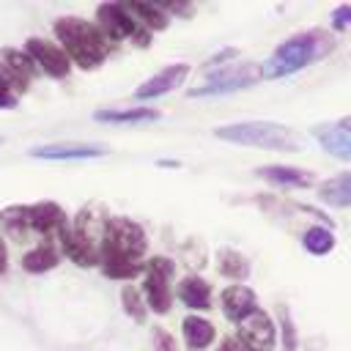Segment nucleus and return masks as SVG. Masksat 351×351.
Masks as SVG:
<instances>
[{"label": "nucleus", "instance_id": "nucleus-18", "mask_svg": "<svg viewBox=\"0 0 351 351\" xmlns=\"http://www.w3.org/2000/svg\"><path fill=\"white\" fill-rule=\"evenodd\" d=\"M178 299L189 307V310H208L211 307V288L206 280L189 274L178 282Z\"/></svg>", "mask_w": 351, "mask_h": 351}, {"label": "nucleus", "instance_id": "nucleus-16", "mask_svg": "<svg viewBox=\"0 0 351 351\" xmlns=\"http://www.w3.org/2000/svg\"><path fill=\"white\" fill-rule=\"evenodd\" d=\"M258 178L269 181V184H280V186H313V173L302 170V167H291V165H263L255 170Z\"/></svg>", "mask_w": 351, "mask_h": 351}, {"label": "nucleus", "instance_id": "nucleus-28", "mask_svg": "<svg viewBox=\"0 0 351 351\" xmlns=\"http://www.w3.org/2000/svg\"><path fill=\"white\" fill-rule=\"evenodd\" d=\"M351 25V5H337L332 11V27L335 30H346Z\"/></svg>", "mask_w": 351, "mask_h": 351}, {"label": "nucleus", "instance_id": "nucleus-25", "mask_svg": "<svg viewBox=\"0 0 351 351\" xmlns=\"http://www.w3.org/2000/svg\"><path fill=\"white\" fill-rule=\"evenodd\" d=\"M302 247L310 252V255H329L335 250V233L329 228H321V225H313L302 233Z\"/></svg>", "mask_w": 351, "mask_h": 351}, {"label": "nucleus", "instance_id": "nucleus-33", "mask_svg": "<svg viewBox=\"0 0 351 351\" xmlns=\"http://www.w3.org/2000/svg\"><path fill=\"white\" fill-rule=\"evenodd\" d=\"M8 269V250H5V241H3V236H0V274Z\"/></svg>", "mask_w": 351, "mask_h": 351}, {"label": "nucleus", "instance_id": "nucleus-21", "mask_svg": "<svg viewBox=\"0 0 351 351\" xmlns=\"http://www.w3.org/2000/svg\"><path fill=\"white\" fill-rule=\"evenodd\" d=\"M159 112L151 107H129V110H99L93 112V121L101 123H148L156 121Z\"/></svg>", "mask_w": 351, "mask_h": 351}, {"label": "nucleus", "instance_id": "nucleus-17", "mask_svg": "<svg viewBox=\"0 0 351 351\" xmlns=\"http://www.w3.org/2000/svg\"><path fill=\"white\" fill-rule=\"evenodd\" d=\"M60 261V250L55 244V239H44L41 244H36L30 252H25L22 258V269L30 274H44L49 269H55Z\"/></svg>", "mask_w": 351, "mask_h": 351}, {"label": "nucleus", "instance_id": "nucleus-7", "mask_svg": "<svg viewBox=\"0 0 351 351\" xmlns=\"http://www.w3.org/2000/svg\"><path fill=\"white\" fill-rule=\"evenodd\" d=\"M96 19H99V30L107 41H121V38H134L137 47H148V30L126 11V5L121 3H104L96 8Z\"/></svg>", "mask_w": 351, "mask_h": 351}, {"label": "nucleus", "instance_id": "nucleus-19", "mask_svg": "<svg viewBox=\"0 0 351 351\" xmlns=\"http://www.w3.org/2000/svg\"><path fill=\"white\" fill-rule=\"evenodd\" d=\"M181 329H184V340H186V346H189V348H195V351H200V348L211 346V343H214V337H217L214 324H211V321H206V318H200V315H186Z\"/></svg>", "mask_w": 351, "mask_h": 351}, {"label": "nucleus", "instance_id": "nucleus-5", "mask_svg": "<svg viewBox=\"0 0 351 351\" xmlns=\"http://www.w3.org/2000/svg\"><path fill=\"white\" fill-rule=\"evenodd\" d=\"M219 140L236 143V145H252V148H266V151H299L302 140L282 123L271 121H241V123H228L214 129Z\"/></svg>", "mask_w": 351, "mask_h": 351}, {"label": "nucleus", "instance_id": "nucleus-24", "mask_svg": "<svg viewBox=\"0 0 351 351\" xmlns=\"http://www.w3.org/2000/svg\"><path fill=\"white\" fill-rule=\"evenodd\" d=\"M217 269H219V274H225V277H230L236 282L250 277V261L241 252L230 250V247H222L217 252Z\"/></svg>", "mask_w": 351, "mask_h": 351}, {"label": "nucleus", "instance_id": "nucleus-20", "mask_svg": "<svg viewBox=\"0 0 351 351\" xmlns=\"http://www.w3.org/2000/svg\"><path fill=\"white\" fill-rule=\"evenodd\" d=\"M318 200L326 206H351V173L332 176L318 186Z\"/></svg>", "mask_w": 351, "mask_h": 351}, {"label": "nucleus", "instance_id": "nucleus-31", "mask_svg": "<svg viewBox=\"0 0 351 351\" xmlns=\"http://www.w3.org/2000/svg\"><path fill=\"white\" fill-rule=\"evenodd\" d=\"M236 55H239V52H236V49H230V47H228V49H219V52H217L206 66H222V63H230Z\"/></svg>", "mask_w": 351, "mask_h": 351}, {"label": "nucleus", "instance_id": "nucleus-14", "mask_svg": "<svg viewBox=\"0 0 351 351\" xmlns=\"http://www.w3.org/2000/svg\"><path fill=\"white\" fill-rule=\"evenodd\" d=\"M104 151H107L104 145H93V143H52V145L33 148L30 156L66 162V159H93V156H101Z\"/></svg>", "mask_w": 351, "mask_h": 351}, {"label": "nucleus", "instance_id": "nucleus-9", "mask_svg": "<svg viewBox=\"0 0 351 351\" xmlns=\"http://www.w3.org/2000/svg\"><path fill=\"white\" fill-rule=\"evenodd\" d=\"M239 343L247 351H271L277 343V326L274 321L258 307L250 318L239 324Z\"/></svg>", "mask_w": 351, "mask_h": 351}, {"label": "nucleus", "instance_id": "nucleus-32", "mask_svg": "<svg viewBox=\"0 0 351 351\" xmlns=\"http://www.w3.org/2000/svg\"><path fill=\"white\" fill-rule=\"evenodd\" d=\"M219 351H247L239 340H233V337H228V340H222V346H219Z\"/></svg>", "mask_w": 351, "mask_h": 351}, {"label": "nucleus", "instance_id": "nucleus-30", "mask_svg": "<svg viewBox=\"0 0 351 351\" xmlns=\"http://www.w3.org/2000/svg\"><path fill=\"white\" fill-rule=\"evenodd\" d=\"M16 104V96H14V90H11V85L3 80V74H0V107H14Z\"/></svg>", "mask_w": 351, "mask_h": 351}, {"label": "nucleus", "instance_id": "nucleus-6", "mask_svg": "<svg viewBox=\"0 0 351 351\" xmlns=\"http://www.w3.org/2000/svg\"><path fill=\"white\" fill-rule=\"evenodd\" d=\"M261 77V66L258 63H225L214 71L206 74V80L189 90V96H219V93H233V90H241V88H250L255 85Z\"/></svg>", "mask_w": 351, "mask_h": 351}, {"label": "nucleus", "instance_id": "nucleus-23", "mask_svg": "<svg viewBox=\"0 0 351 351\" xmlns=\"http://www.w3.org/2000/svg\"><path fill=\"white\" fill-rule=\"evenodd\" d=\"M0 225L11 239H25L30 233V206H11L0 211Z\"/></svg>", "mask_w": 351, "mask_h": 351}, {"label": "nucleus", "instance_id": "nucleus-27", "mask_svg": "<svg viewBox=\"0 0 351 351\" xmlns=\"http://www.w3.org/2000/svg\"><path fill=\"white\" fill-rule=\"evenodd\" d=\"M280 324H282V346H285V351H293L296 348V332H293V321H291L288 310H280Z\"/></svg>", "mask_w": 351, "mask_h": 351}, {"label": "nucleus", "instance_id": "nucleus-4", "mask_svg": "<svg viewBox=\"0 0 351 351\" xmlns=\"http://www.w3.org/2000/svg\"><path fill=\"white\" fill-rule=\"evenodd\" d=\"M55 36L63 44L69 60H74L80 69H96L107 58V38L101 30L85 19L77 16H60L55 22Z\"/></svg>", "mask_w": 351, "mask_h": 351}, {"label": "nucleus", "instance_id": "nucleus-1", "mask_svg": "<svg viewBox=\"0 0 351 351\" xmlns=\"http://www.w3.org/2000/svg\"><path fill=\"white\" fill-rule=\"evenodd\" d=\"M148 239L143 228L123 217H110L104 228V241L99 252L101 271L112 280H132L143 274V255Z\"/></svg>", "mask_w": 351, "mask_h": 351}, {"label": "nucleus", "instance_id": "nucleus-2", "mask_svg": "<svg viewBox=\"0 0 351 351\" xmlns=\"http://www.w3.org/2000/svg\"><path fill=\"white\" fill-rule=\"evenodd\" d=\"M335 49V38L326 30H307L299 36H291L288 41H282L263 63H261V77L266 80H280L288 77L299 69H304L307 63L329 55Z\"/></svg>", "mask_w": 351, "mask_h": 351}, {"label": "nucleus", "instance_id": "nucleus-10", "mask_svg": "<svg viewBox=\"0 0 351 351\" xmlns=\"http://www.w3.org/2000/svg\"><path fill=\"white\" fill-rule=\"evenodd\" d=\"M25 55H27L36 66H41L44 74H49V77H55V80H63V77H69V71H71V60L66 58V52H63L58 44L47 41V38H27Z\"/></svg>", "mask_w": 351, "mask_h": 351}, {"label": "nucleus", "instance_id": "nucleus-13", "mask_svg": "<svg viewBox=\"0 0 351 351\" xmlns=\"http://www.w3.org/2000/svg\"><path fill=\"white\" fill-rule=\"evenodd\" d=\"M69 228V219L60 206L55 203H36L30 206V230L41 233L44 239H60V233Z\"/></svg>", "mask_w": 351, "mask_h": 351}, {"label": "nucleus", "instance_id": "nucleus-11", "mask_svg": "<svg viewBox=\"0 0 351 351\" xmlns=\"http://www.w3.org/2000/svg\"><path fill=\"white\" fill-rule=\"evenodd\" d=\"M186 74H189V66L186 63H170L162 71H156L151 80H145L134 90V99H156V96H165V93H170L176 88H181V82L186 80Z\"/></svg>", "mask_w": 351, "mask_h": 351}, {"label": "nucleus", "instance_id": "nucleus-26", "mask_svg": "<svg viewBox=\"0 0 351 351\" xmlns=\"http://www.w3.org/2000/svg\"><path fill=\"white\" fill-rule=\"evenodd\" d=\"M121 302H123L126 313H129L134 321H143V318H145V310H143V296L137 293V288H134V285H126V288L121 291Z\"/></svg>", "mask_w": 351, "mask_h": 351}, {"label": "nucleus", "instance_id": "nucleus-22", "mask_svg": "<svg viewBox=\"0 0 351 351\" xmlns=\"http://www.w3.org/2000/svg\"><path fill=\"white\" fill-rule=\"evenodd\" d=\"M126 11L145 27V30H165L167 27V11L162 3H129Z\"/></svg>", "mask_w": 351, "mask_h": 351}, {"label": "nucleus", "instance_id": "nucleus-15", "mask_svg": "<svg viewBox=\"0 0 351 351\" xmlns=\"http://www.w3.org/2000/svg\"><path fill=\"white\" fill-rule=\"evenodd\" d=\"M255 310H258V296L252 293V288H247V285H228L222 291V313H225V318L241 324Z\"/></svg>", "mask_w": 351, "mask_h": 351}, {"label": "nucleus", "instance_id": "nucleus-3", "mask_svg": "<svg viewBox=\"0 0 351 351\" xmlns=\"http://www.w3.org/2000/svg\"><path fill=\"white\" fill-rule=\"evenodd\" d=\"M104 208L99 203H88L74 225H69L63 233H60V250L77 261L80 266H96L99 263V252H101V241H104V228H107V219H101Z\"/></svg>", "mask_w": 351, "mask_h": 351}, {"label": "nucleus", "instance_id": "nucleus-12", "mask_svg": "<svg viewBox=\"0 0 351 351\" xmlns=\"http://www.w3.org/2000/svg\"><path fill=\"white\" fill-rule=\"evenodd\" d=\"M313 134L326 154L351 162V118L340 123H321L313 129Z\"/></svg>", "mask_w": 351, "mask_h": 351}, {"label": "nucleus", "instance_id": "nucleus-8", "mask_svg": "<svg viewBox=\"0 0 351 351\" xmlns=\"http://www.w3.org/2000/svg\"><path fill=\"white\" fill-rule=\"evenodd\" d=\"M145 280H143V293H145V304L154 313H167L170 310V277L176 271V263L170 258H151L148 263H143Z\"/></svg>", "mask_w": 351, "mask_h": 351}, {"label": "nucleus", "instance_id": "nucleus-29", "mask_svg": "<svg viewBox=\"0 0 351 351\" xmlns=\"http://www.w3.org/2000/svg\"><path fill=\"white\" fill-rule=\"evenodd\" d=\"M154 346H156V351H176V343H173V337L165 329L154 332Z\"/></svg>", "mask_w": 351, "mask_h": 351}]
</instances>
